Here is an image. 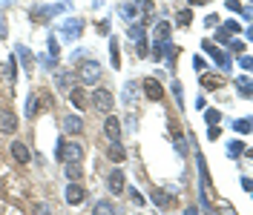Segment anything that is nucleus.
Segmentation results:
<instances>
[{
	"instance_id": "nucleus-31",
	"label": "nucleus",
	"mask_w": 253,
	"mask_h": 215,
	"mask_svg": "<svg viewBox=\"0 0 253 215\" xmlns=\"http://www.w3.org/2000/svg\"><path fill=\"white\" fill-rule=\"evenodd\" d=\"M227 152H230V158H236L239 152H245V147H242V144H233V141H230V144H227Z\"/></svg>"
},
{
	"instance_id": "nucleus-18",
	"label": "nucleus",
	"mask_w": 253,
	"mask_h": 215,
	"mask_svg": "<svg viewBox=\"0 0 253 215\" xmlns=\"http://www.w3.org/2000/svg\"><path fill=\"white\" fill-rule=\"evenodd\" d=\"M37 112H40V100H37V95L32 92L29 100H26V118H35Z\"/></svg>"
},
{
	"instance_id": "nucleus-25",
	"label": "nucleus",
	"mask_w": 253,
	"mask_h": 215,
	"mask_svg": "<svg viewBox=\"0 0 253 215\" xmlns=\"http://www.w3.org/2000/svg\"><path fill=\"white\" fill-rule=\"evenodd\" d=\"M236 83H239V95H242V98H251V81H248V78H239Z\"/></svg>"
},
{
	"instance_id": "nucleus-41",
	"label": "nucleus",
	"mask_w": 253,
	"mask_h": 215,
	"mask_svg": "<svg viewBox=\"0 0 253 215\" xmlns=\"http://www.w3.org/2000/svg\"><path fill=\"white\" fill-rule=\"evenodd\" d=\"M190 3H193V6H196V3H204V0H190Z\"/></svg>"
},
{
	"instance_id": "nucleus-22",
	"label": "nucleus",
	"mask_w": 253,
	"mask_h": 215,
	"mask_svg": "<svg viewBox=\"0 0 253 215\" xmlns=\"http://www.w3.org/2000/svg\"><path fill=\"white\" fill-rule=\"evenodd\" d=\"M78 32H81V20H66V26H63V34H72V37H78Z\"/></svg>"
},
{
	"instance_id": "nucleus-9",
	"label": "nucleus",
	"mask_w": 253,
	"mask_h": 215,
	"mask_svg": "<svg viewBox=\"0 0 253 215\" xmlns=\"http://www.w3.org/2000/svg\"><path fill=\"white\" fill-rule=\"evenodd\" d=\"M9 152H12V158H15L18 164H29V161H32V152H29V147H26L23 141H15Z\"/></svg>"
},
{
	"instance_id": "nucleus-10",
	"label": "nucleus",
	"mask_w": 253,
	"mask_h": 215,
	"mask_svg": "<svg viewBox=\"0 0 253 215\" xmlns=\"http://www.w3.org/2000/svg\"><path fill=\"white\" fill-rule=\"evenodd\" d=\"M63 132H69V135H81V132H84V121H81L78 115H66V118H63Z\"/></svg>"
},
{
	"instance_id": "nucleus-40",
	"label": "nucleus",
	"mask_w": 253,
	"mask_h": 215,
	"mask_svg": "<svg viewBox=\"0 0 253 215\" xmlns=\"http://www.w3.org/2000/svg\"><path fill=\"white\" fill-rule=\"evenodd\" d=\"M184 215H199V213H196V210H193V207H190V210H187V213H184Z\"/></svg>"
},
{
	"instance_id": "nucleus-19",
	"label": "nucleus",
	"mask_w": 253,
	"mask_h": 215,
	"mask_svg": "<svg viewBox=\"0 0 253 215\" xmlns=\"http://www.w3.org/2000/svg\"><path fill=\"white\" fill-rule=\"evenodd\" d=\"M15 52H18V58L23 61V66H26V72H29V69H32V63H35V58H32V52L26 49V46H18Z\"/></svg>"
},
{
	"instance_id": "nucleus-38",
	"label": "nucleus",
	"mask_w": 253,
	"mask_h": 215,
	"mask_svg": "<svg viewBox=\"0 0 253 215\" xmlns=\"http://www.w3.org/2000/svg\"><path fill=\"white\" fill-rule=\"evenodd\" d=\"M98 32H101V34H107V32H109V23H107V20H104V23H98Z\"/></svg>"
},
{
	"instance_id": "nucleus-26",
	"label": "nucleus",
	"mask_w": 253,
	"mask_h": 215,
	"mask_svg": "<svg viewBox=\"0 0 253 215\" xmlns=\"http://www.w3.org/2000/svg\"><path fill=\"white\" fill-rule=\"evenodd\" d=\"M204 121H207V126L219 123V121H221V112H219V109H210V112H204Z\"/></svg>"
},
{
	"instance_id": "nucleus-4",
	"label": "nucleus",
	"mask_w": 253,
	"mask_h": 215,
	"mask_svg": "<svg viewBox=\"0 0 253 215\" xmlns=\"http://www.w3.org/2000/svg\"><path fill=\"white\" fill-rule=\"evenodd\" d=\"M84 201H87V189L78 184V181H69V186H66V204L78 207V204H84Z\"/></svg>"
},
{
	"instance_id": "nucleus-6",
	"label": "nucleus",
	"mask_w": 253,
	"mask_h": 215,
	"mask_svg": "<svg viewBox=\"0 0 253 215\" xmlns=\"http://www.w3.org/2000/svg\"><path fill=\"white\" fill-rule=\"evenodd\" d=\"M141 89H144V95H147L150 100H164V86L158 83L156 78H144Z\"/></svg>"
},
{
	"instance_id": "nucleus-13",
	"label": "nucleus",
	"mask_w": 253,
	"mask_h": 215,
	"mask_svg": "<svg viewBox=\"0 0 253 215\" xmlns=\"http://www.w3.org/2000/svg\"><path fill=\"white\" fill-rule=\"evenodd\" d=\"M92 215H118V210H115V204H112V201H95Z\"/></svg>"
},
{
	"instance_id": "nucleus-1",
	"label": "nucleus",
	"mask_w": 253,
	"mask_h": 215,
	"mask_svg": "<svg viewBox=\"0 0 253 215\" xmlns=\"http://www.w3.org/2000/svg\"><path fill=\"white\" fill-rule=\"evenodd\" d=\"M90 103H92L98 112H107V115H109V112L115 109V95L109 92V89H104V86H98L92 92V98H90Z\"/></svg>"
},
{
	"instance_id": "nucleus-14",
	"label": "nucleus",
	"mask_w": 253,
	"mask_h": 215,
	"mask_svg": "<svg viewBox=\"0 0 253 215\" xmlns=\"http://www.w3.org/2000/svg\"><path fill=\"white\" fill-rule=\"evenodd\" d=\"M58 12H61V6H49V9H35V12H32V20H37V23H40V20H49V17H52V15H58Z\"/></svg>"
},
{
	"instance_id": "nucleus-15",
	"label": "nucleus",
	"mask_w": 253,
	"mask_h": 215,
	"mask_svg": "<svg viewBox=\"0 0 253 215\" xmlns=\"http://www.w3.org/2000/svg\"><path fill=\"white\" fill-rule=\"evenodd\" d=\"M204 52H210V55H213V58H216V61H219V66H224V69H227V66H230V58H227V55H224V52H219V49H216V46H210V43H204Z\"/></svg>"
},
{
	"instance_id": "nucleus-29",
	"label": "nucleus",
	"mask_w": 253,
	"mask_h": 215,
	"mask_svg": "<svg viewBox=\"0 0 253 215\" xmlns=\"http://www.w3.org/2000/svg\"><path fill=\"white\" fill-rule=\"evenodd\" d=\"M233 129H239V132H245V135H248V132H251V121H248V118H242V121L233 123Z\"/></svg>"
},
{
	"instance_id": "nucleus-20",
	"label": "nucleus",
	"mask_w": 253,
	"mask_h": 215,
	"mask_svg": "<svg viewBox=\"0 0 253 215\" xmlns=\"http://www.w3.org/2000/svg\"><path fill=\"white\" fill-rule=\"evenodd\" d=\"M201 86H204V89H210V92H216V89L221 86V78H216V75H213V78H210V75H204V78H201Z\"/></svg>"
},
{
	"instance_id": "nucleus-33",
	"label": "nucleus",
	"mask_w": 253,
	"mask_h": 215,
	"mask_svg": "<svg viewBox=\"0 0 253 215\" xmlns=\"http://www.w3.org/2000/svg\"><path fill=\"white\" fill-rule=\"evenodd\" d=\"M219 135H221V129L216 126V123H213V126H207V138H210V141H219Z\"/></svg>"
},
{
	"instance_id": "nucleus-5",
	"label": "nucleus",
	"mask_w": 253,
	"mask_h": 215,
	"mask_svg": "<svg viewBox=\"0 0 253 215\" xmlns=\"http://www.w3.org/2000/svg\"><path fill=\"white\" fill-rule=\"evenodd\" d=\"M0 132H6V135L18 132V115H15L9 106H3V109H0Z\"/></svg>"
},
{
	"instance_id": "nucleus-30",
	"label": "nucleus",
	"mask_w": 253,
	"mask_h": 215,
	"mask_svg": "<svg viewBox=\"0 0 253 215\" xmlns=\"http://www.w3.org/2000/svg\"><path fill=\"white\" fill-rule=\"evenodd\" d=\"M35 215H52V210H49L43 201H35Z\"/></svg>"
},
{
	"instance_id": "nucleus-35",
	"label": "nucleus",
	"mask_w": 253,
	"mask_h": 215,
	"mask_svg": "<svg viewBox=\"0 0 253 215\" xmlns=\"http://www.w3.org/2000/svg\"><path fill=\"white\" fill-rule=\"evenodd\" d=\"M173 95H176L179 106H184V98H181V83H173Z\"/></svg>"
},
{
	"instance_id": "nucleus-34",
	"label": "nucleus",
	"mask_w": 253,
	"mask_h": 215,
	"mask_svg": "<svg viewBox=\"0 0 253 215\" xmlns=\"http://www.w3.org/2000/svg\"><path fill=\"white\" fill-rule=\"evenodd\" d=\"M221 32H227V34H236V32H239V23H236V20H227Z\"/></svg>"
},
{
	"instance_id": "nucleus-23",
	"label": "nucleus",
	"mask_w": 253,
	"mask_h": 215,
	"mask_svg": "<svg viewBox=\"0 0 253 215\" xmlns=\"http://www.w3.org/2000/svg\"><path fill=\"white\" fill-rule=\"evenodd\" d=\"M69 81H72V75H69V72H58L55 86H58V89H69Z\"/></svg>"
},
{
	"instance_id": "nucleus-16",
	"label": "nucleus",
	"mask_w": 253,
	"mask_h": 215,
	"mask_svg": "<svg viewBox=\"0 0 253 215\" xmlns=\"http://www.w3.org/2000/svg\"><path fill=\"white\" fill-rule=\"evenodd\" d=\"M107 158H109V161H115V164H121V161L126 158L124 147H121V144H109V152H107Z\"/></svg>"
},
{
	"instance_id": "nucleus-28",
	"label": "nucleus",
	"mask_w": 253,
	"mask_h": 215,
	"mask_svg": "<svg viewBox=\"0 0 253 215\" xmlns=\"http://www.w3.org/2000/svg\"><path fill=\"white\" fill-rule=\"evenodd\" d=\"M135 52H138V58H147V37L135 40Z\"/></svg>"
},
{
	"instance_id": "nucleus-32",
	"label": "nucleus",
	"mask_w": 253,
	"mask_h": 215,
	"mask_svg": "<svg viewBox=\"0 0 253 215\" xmlns=\"http://www.w3.org/2000/svg\"><path fill=\"white\" fill-rule=\"evenodd\" d=\"M129 198H132V204H135V207H141V204H144V195H141L138 189H129Z\"/></svg>"
},
{
	"instance_id": "nucleus-7",
	"label": "nucleus",
	"mask_w": 253,
	"mask_h": 215,
	"mask_svg": "<svg viewBox=\"0 0 253 215\" xmlns=\"http://www.w3.org/2000/svg\"><path fill=\"white\" fill-rule=\"evenodd\" d=\"M104 135H107L112 144H118V138H121V121H118L115 115H107V121H104Z\"/></svg>"
},
{
	"instance_id": "nucleus-39",
	"label": "nucleus",
	"mask_w": 253,
	"mask_h": 215,
	"mask_svg": "<svg viewBox=\"0 0 253 215\" xmlns=\"http://www.w3.org/2000/svg\"><path fill=\"white\" fill-rule=\"evenodd\" d=\"M0 37H6V23H3V17H0Z\"/></svg>"
},
{
	"instance_id": "nucleus-2",
	"label": "nucleus",
	"mask_w": 253,
	"mask_h": 215,
	"mask_svg": "<svg viewBox=\"0 0 253 215\" xmlns=\"http://www.w3.org/2000/svg\"><path fill=\"white\" fill-rule=\"evenodd\" d=\"M101 78V69H98V61H84L78 66V81L84 86H95V81Z\"/></svg>"
},
{
	"instance_id": "nucleus-17",
	"label": "nucleus",
	"mask_w": 253,
	"mask_h": 215,
	"mask_svg": "<svg viewBox=\"0 0 253 215\" xmlns=\"http://www.w3.org/2000/svg\"><path fill=\"white\" fill-rule=\"evenodd\" d=\"M109 61H112V66H115V69L121 66V49H118V37H112V40H109Z\"/></svg>"
},
{
	"instance_id": "nucleus-11",
	"label": "nucleus",
	"mask_w": 253,
	"mask_h": 215,
	"mask_svg": "<svg viewBox=\"0 0 253 215\" xmlns=\"http://www.w3.org/2000/svg\"><path fill=\"white\" fill-rule=\"evenodd\" d=\"M69 98H72V103H75L78 109H87V103H90V98H87V92H84L81 86H72V89H69Z\"/></svg>"
},
{
	"instance_id": "nucleus-37",
	"label": "nucleus",
	"mask_w": 253,
	"mask_h": 215,
	"mask_svg": "<svg viewBox=\"0 0 253 215\" xmlns=\"http://www.w3.org/2000/svg\"><path fill=\"white\" fill-rule=\"evenodd\" d=\"M227 9H230V12H239L242 6H239V0H227Z\"/></svg>"
},
{
	"instance_id": "nucleus-3",
	"label": "nucleus",
	"mask_w": 253,
	"mask_h": 215,
	"mask_svg": "<svg viewBox=\"0 0 253 215\" xmlns=\"http://www.w3.org/2000/svg\"><path fill=\"white\" fill-rule=\"evenodd\" d=\"M81 155H84V147H81V144H66V141L58 144V158L66 161V164H78Z\"/></svg>"
},
{
	"instance_id": "nucleus-24",
	"label": "nucleus",
	"mask_w": 253,
	"mask_h": 215,
	"mask_svg": "<svg viewBox=\"0 0 253 215\" xmlns=\"http://www.w3.org/2000/svg\"><path fill=\"white\" fill-rule=\"evenodd\" d=\"M66 178L69 181H78L81 178V166L78 164H66Z\"/></svg>"
},
{
	"instance_id": "nucleus-36",
	"label": "nucleus",
	"mask_w": 253,
	"mask_h": 215,
	"mask_svg": "<svg viewBox=\"0 0 253 215\" xmlns=\"http://www.w3.org/2000/svg\"><path fill=\"white\" fill-rule=\"evenodd\" d=\"M204 26H207V29H210V26H219V15H207V17H204Z\"/></svg>"
},
{
	"instance_id": "nucleus-8",
	"label": "nucleus",
	"mask_w": 253,
	"mask_h": 215,
	"mask_svg": "<svg viewBox=\"0 0 253 215\" xmlns=\"http://www.w3.org/2000/svg\"><path fill=\"white\" fill-rule=\"evenodd\" d=\"M107 186H109L112 195H121V192H124V172H121V169H112V172L107 175Z\"/></svg>"
},
{
	"instance_id": "nucleus-27",
	"label": "nucleus",
	"mask_w": 253,
	"mask_h": 215,
	"mask_svg": "<svg viewBox=\"0 0 253 215\" xmlns=\"http://www.w3.org/2000/svg\"><path fill=\"white\" fill-rule=\"evenodd\" d=\"M118 12L124 15L126 20H132V17H135V6H129V3H121V6H118Z\"/></svg>"
},
{
	"instance_id": "nucleus-12",
	"label": "nucleus",
	"mask_w": 253,
	"mask_h": 215,
	"mask_svg": "<svg viewBox=\"0 0 253 215\" xmlns=\"http://www.w3.org/2000/svg\"><path fill=\"white\" fill-rule=\"evenodd\" d=\"M153 201H156L161 210H170V207H173V195L164 192V189H153Z\"/></svg>"
},
{
	"instance_id": "nucleus-21",
	"label": "nucleus",
	"mask_w": 253,
	"mask_h": 215,
	"mask_svg": "<svg viewBox=\"0 0 253 215\" xmlns=\"http://www.w3.org/2000/svg\"><path fill=\"white\" fill-rule=\"evenodd\" d=\"M193 23V12L190 9H181L179 15H176V26H190Z\"/></svg>"
}]
</instances>
